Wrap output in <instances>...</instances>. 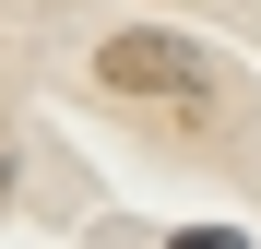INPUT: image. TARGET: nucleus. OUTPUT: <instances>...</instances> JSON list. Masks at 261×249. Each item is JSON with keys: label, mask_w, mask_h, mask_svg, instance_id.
I'll list each match as a JSON object with an SVG mask.
<instances>
[{"label": "nucleus", "mask_w": 261, "mask_h": 249, "mask_svg": "<svg viewBox=\"0 0 261 249\" xmlns=\"http://www.w3.org/2000/svg\"><path fill=\"white\" fill-rule=\"evenodd\" d=\"M95 83L130 95V107H202L226 71H214V48H190V36H107V48H95Z\"/></svg>", "instance_id": "f257e3e1"}]
</instances>
